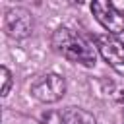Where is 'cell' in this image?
Wrapping results in <instances>:
<instances>
[{
	"mask_svg": "<svg viewBox=\"0 0 124 124\" xmlns=\"http://www.w3.org/2000/svg\"><path fill=\"white\" fill-rule=\"evenodd\" d=\"M52 46L56 52H60L64 58L76 62V64H83V66H93L97 60L95 48L76 31L68 29V27H58L52 33Z\"/></svg>",
	"mask_w": 124,
	"mask_h": 124,
	"instance_id": "1",
	"label": "cell"
},
{
	"mask_svg": "<svg viewBox=\"0 0 124 124\" xmlns=\"http://www.w3.org/2000/svg\"><path fill=\"white\" fill-rule=\"evenodd\" d=\"M66 93V79L60 74H43L31 83V95L41 103H56Z\"/></svg>",
	"mask_w": 124,
	"mask_h": 124,
	"instance_id": "2",
	"label": "cell"
},
{
	"mask_svg": "<svg viewBox=\"0 0 124 124\" xmlns=\"http://www.w3.org/2000/svg\"><path fill=\"white\" fill-rule=\"evenodd\" d=\"M91 12L95 19L108 31V35L124 33V16L107 0H97L91 4Z\"/></svg>",
	"mask_w": 124,
	"mask_h": 124,
	"instance_id": "3",
	"label": "cell"
},
{
	"mask_svg": "<svg viewBox=\"0 0 124 124\" xmlns=\"http://www.w3.org/2000/svg\"><path fill=\"white\" fill-rule=\"evenodd\" d=\"M4 29L14 39H25L33 33V17L25 8H12L4 16Z\"/></svg>",
	"mask_w": 124,
	"mask_h": 124,
	"instance_id": "4",
	"label": "cell"
},
{
	"mask_svg": "<svg viewBox=\"0 0 124 124\" xmlns=\"http://www.w3.org/2000/svg\"><path fill=\"white\" fill-rule=\"evenodd\" d=\"M43 124H95V116L79 107L48 110L43 114Z\"/></svg>",
	"mask_w": 124,
	"mask_h": 124,
	"instance_id": "5",
	"label": "cell"
},
{
	"mask_svg": "<svg viewBox=\"0 0 124 124\" xmlns=\"http://www.w3.org/2000/svg\"><path fill=\"white\" fill-rule=\"evenodd\" d=\"M95 46L101 52V56L114 68H120L124 64V43L118 41L114 35H97Z\"/></svg>",
	"mask_w": 124,
	"mask_h": 124,
	"instance_id": "6",
	"label": "cell"
},
{
	"mask_svg": "<svg viewBox=\"0 0 124 124\" xmlns=\"http://www.w3.org/2000/svg\"><path fill=\"white\" fill-rule=\"evenodd\" d=\"M0 79H2V97H6L10 93V87H12V74L6 66L0 68Z\"/></svg>",
	"mask_w": 124,
	"mask_h": 124,
	"instance_id": "7",
	"label": "cell"
}]
</instances>
